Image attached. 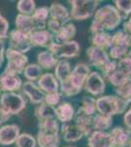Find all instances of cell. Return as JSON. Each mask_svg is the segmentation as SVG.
Wrapping results in <instances>:
<instances>
[{
  "mask_svg": "<svg viewBox=\"0 0 131 147\" xmlns=\"http://www.w3.org/2000/svg\"><path fill=\"white\" fill-rule=\"evenodd\" d=\"M122 21L120 12L113 5H104L94 14V20L90 26V32L94 34L105 30H114Z\"/></svg>",
  "mask_w": 131,
  "mask_h": 147,
  "instance_id": "6da1fadb",
  "label": "cell"
},
{
  "mask_svg": "<svg viewBox=\"0 0 131 147\" xmlns=\"http://www.w3.org/2000/svg\"><path fill=\"white\" fill-rule=\"evenodd\" d=\"M90 74V68L85 63H78L71 70L70 77L63 82H60L61 93L65 96L73 97L79 93L84 87L88 75Z\"/></svg>",
  "mask_w": 131,
  "mask_h": 147,
  "instance_id": "7a4b0ae2",
  "label": "cell"
},
{
  "mask_svg": "<svg viewBox=\"0 0 131 147\" xmlns=\"http://www.w3.org/2000/svg\"><path fill=\"white\" fill-rule=\"evenodd\" d=\"M60 125L56 119L38 123L36 144L39 147H58L60 144Z\"/></svg>",
  "mask_w": 131,
  "mask_h": 147,
  "instance_id": "3957f363",
  "label": "cell"
},
{
  "mask_svg": "<svg viewBox=\"0 0 131 147\" xmlns=\"http://www.w3.org/2000/svg\"><path fill=\"white\" fill-rule=\"evenodd\" d=\"M130 103L131 99H123L120 96H101L96 99V110L100 115L113 117L124 113Z\"/></svg>",
  "mask_w": 131,
  "mask_h": 147,
  "instance_id": "277c9868",
  "label": "cell"
},
{
  "mask_svg": "<svg viewBox=\"0 0 131 147\" xmlns=\"http://www.w3.org/2000/svg\"><path fill=\"white\" fill-rule=\"evenodd\" d=\"M27 102V98L19 92H3L0 96V106L10 117L22 112Z\"/></svg>",
  "mask_w": 131,
  "mask_h": 147,
  "instance_id": "5b68a950",
  "label": "cell"
},
{
  "mask_svg": "<svg viewBox=\"0 0 131 147\" xmlns=\"http://www.w3.org/2000/svg\"><path fill=\"white\" fill-rule=\"evenodd\" d=\"M69 3L71 6L70 13L71 19L75 21H84L91 18L96 12L100 1L96 0H71Z\"/></svg>",
  "mask_w": 131,
  "mask_h": 147,
  "instance_id": "8992f818",
  "label": "cell"
},
{
  "mask_svg": "<svg viewBox=\"0 0 131 147\" xmlns=\"http://www.w3.org/2000/svg\"><path fill=\"white\" fill-rule=\"evenodd\" d=\"M5 58L7 59V64L3 72L16 76L24 73L28 62V58L26 54L20 53L11 48L5 50Z\"/></svg>",
  "mask_w": 131,
  "mask_h": 147,
  "instance_id": "52a82bcc",
  "label": "cell"
},
{
  "mask_svg": "<svg viewBox=\"0 0 131 147\" xmlns=\"http://www.w3.org/2000/svg\"><path fill=\"white\" fill-rule=\"evenodd\" d=\"M130 48L129 34L123 30H118L112 35V45L110 47V56L115 61L122 59Z\"/></svg>",
  "mask_w": 131,
  "mask_h": 147,
  "instance_id": "ba28073f",
  "label": "cell"
},
{
  "mask_svg": "<svg viewBox=\"0 0 131 147\" xmlns=\"http://www.w3.org/2000/svg\"><path fill=\"white\" fill-rule=\"evenodd\" d=\"M47 50L54 54L55 57H57L58 59H65L66 60V59L75 58L79 55L80 46L75 40H71V41L63 44H57L53 41L47 48Z\"/></svg>",
  "mask_w": 131,
  "mask_h": 147,
  "instance_id": "9c48e42d",
  "label": "cell"
},
{
  "mask_svg": "<svg viewBox=\"0 0 131 147\" xmlns=\"http://www.w3.org/2000/svg\"><path fill=\"white\" fill-rule=\"evenodd\" d=\"M9 48L26 54L32 48L30 42V34L19 30L17 28L12 30L9 32Z\"/></svg>",
  "mask_w": 131,
  "mask_h": 147,
  "instance_id": "30bf717a",
  "label": "cell"
},
{
  "mask_svg": "<svg viewBox=\"0 0 131 147\" xmlns=\"http://www.w3.org/2000/svg\"><path fill=\"white\" fill-rule=\"evenodd\" d=\"M83 88L94 96L101 95V94L104 93L105 88H106L104 78L97 72L90 73L88 75Z\"/></svg>",
  "mask_w": 131,
  "mask_h": 147,
  "instance_id": "8fae6325",
  "label": "cell"
},
{
  "mask_svg": "<svg viewBox=\"0 0 131 147\" xmlns=\"http://www.w3.org/2000/svg\"><path fill=\"white\" fill-rule=\"evenodd\" d=\"M86 55L88 57V61H89L88 66L98 68L99 70H101L110 61V57L106 50L96 46L88 47L86 49Z\"/></svg>",
  "mask_w": 131,
  "mask_h": 147,
  "instance_id": "7c38bea8",
  "label": "cell"
},
{
  "mask_svg": "<svg viewBox=\"0 0 131 147\" xmlns=\"http://www.w3.org/2000/svg\"><path fill=\"white\" fill-rule=\"evenodd\" d=\"M23 80L19 76L3 72L0 75V89L3 92H16L22 88Z\"/></svg>",
  "mask_w": 131,
  "mask_h": 147,
  "instance_id": "4fadbf2b",
  "label": "cell"
},
{
  "mask_svg": "<svg viewBox=\"0 0 131 147\" xmlns=\"http://www.w3.org/2000/svg\"><path fill=\"white\" fill-rule=\"evenodd\" d=\"M113 147H127L131 144V129L116 127L110 132Z\"/></svg>",
  "mask_w": 131,
  "mask_h": 147,
  "instance_id": "5bb4252c",
  "label": "cell"
},
{
  "mask_svg": "<svg viewBox=\"0 0 131 147\" xmlns=\"http://www.w3.org/2000/svg\"><path fill=\"white\" fill-rule=\"evenodd\" d=\"M21 89H22L23 93L25 94L26 97H28V100L30 101L32 104L39 105L42 102H44L45 93L37 86V84H34V82H24Z\"/></svg>",
  "mask_w": 131,
  "mask_h": 147,
  "instance_id": "9a60e30c",
  "label": "cell"
},
{
  "mask_svg": "<svg viewBox=\"0 0 131 147\" xmlns=\"http://www.w3.org/2000/svg\"><path fill=\"white\" fill-rule=\"evenodd\" d=\"M20 136V127L16 124H8L0 127V144L8 146L15 143Z\"/></svg>",
  "mask_w": 131,
  "mask_h": 147,
  "instance_id": "2e32d148",
  "label": "cell"
},
{
  "mask_svg": "<svg viewBox=\"0 0 131 147\" xmlns=\"http://www.w3.org/2000/svg\"><path fill=\"white\" fill-rule=\"evenodd\" d=\"M61 134L66 142H75L80 140L83 136H86L84 130L75 123L63 124L61 127Z\"/></svg>",
  "mask_w": 131,
  "mask_h": 147,
  "instance_id": "e0dca14e",
  "label": "cell"
},
{
  "mask_svg": "<svg viewBox=\"0 0 131 147\" xmlns=\"http://www.w3.org/2000/svg\"><path fill=\"white\" fill-rule=\"evenodd\" d=\"M53 34L48 30H34L30 34V42L32 46L48 48L53 42Z\"/></svg>",
  "mask_w": 131,
  "mask_h": 147,
  "instance_id": "ac0fdd59",
  "label": "cell"
},
{
  "mask_svg": "<svg viewBox=\"0 0 131 147\" xmlns=\"http://www.w3.org/2000/svg\"><path fill=\"white\" fill-rule=\"evenodd\" d=\"M37 86L44 92L45 94L55 93L59 92L60 84L57 79L55 78L54 74L46 73L40 77V79L37 80Z\"/></svg>",
  "mask_w": 131,
  "mask_h": 147,
  "instance_id": "d6986e66",
  "label": "cell"
},
{
  "mask_svg": "<svg viewBox=\"0 0 131 147\" xmlns=\"http://www.w3.org/2000/svg\"><path fill=\"white\" fill-rule=\"evenodd\" d=\"M49 18L50 20L56 21V22L66 25L70 23L71 20L70 16V12L63 4L60 3H52L49 7Z\"/></svg>",
  "mask_w": 131,
  "mask_h": 147,
  "instance_id": "ffe728a7",
  "label": "cell"
},
{
  "mask_svg": "<svg viewBox=\"0 0 131 147\" xmlns=\"http://www.w3.org/2000/svg\"><path fill=\"white\" fill-rule=\"evenodd\" d=\"M88 146L89 147H113L112 138L109 132L93 130L88 136Z\"/></svg>",
  "mask_w": 131,
  "mask_h": 147,
  "instance_id": "44dd1931",
  "label": "cell"
},
{
  "mask_svg": "<svg viewBox=\"0 0 131 147\" xmlns=\"http://www.w3.org/2000/svg\"><path fill=\"white\" fill-rule=\"evenodd\" d=\"M75 110L73 106L69 102H63L55 107V115L59 122L63 124L71 123L75 118Z\"/></svg>",
  "mask_w": 131,
  "mask_h": 147,
  "instance_id": "7402d4cb",
  "label": "cell"
},
{
  "mask_svg": "<svg viewBox=\"0 0 131 147\" xmlns=\"http://www.w3.org/2000/svg\"><path fill=\"white\" fill-rule=\"evenodd\" d=\"M77 34V28L73 24L68 23L61 28L59 32L53 35V40L57 44H63L73 40Z\"/></svg>",
  "mask_w": 131,
  "mask_h": 147,
  "instance_id": "603a6c76",
  "label": "cell"
},
{
  "mask_svg": "<svg viewBox=\"0 0 131 147\" xmlns=\"http://www.w3.org/2000/svg\"><path fill=\"white\" fill-rule=\"evenodd\" d=\"M30 17H32L33 24H34L35 30H45L47 26V21L49 18V7L42 6L36 8Z\"/></svg>",
  "mask_w": 131,
  "mask_h": 147,
  "instance_id": "cb8c5ba5",
  "label": "cell"
},
{
  "mask_svg": "<svg viewBox=\"0 0 131 147\" xmlns=\"http://www.w3.org/2000/svg\"><path fill=\"white\" fill-rule=\"evenodd\" d=\"M37 63L42 69L45 70H50L56 67V65L59 62V59L57 57H55L54 54H52L51 52L48 50L41 51L37 54Z\"/></svg>",
  "mask_w": 131,
  "mask_h": 147,
  "instance_id": "d4e9b609",
  "label": "cell"
},
{
  "mask_svg": "<svg viewBox=\"0 0 131 147\" xmlns=\"http://www.w3.org/2000/svg\"><path fill=\"white\" fill-rule=\"evenodd\" d=\"M15 26L17 30H22V32L28 34H30L35 30L34 24H33V21L30 16L18 14L15 19Z\"/></svg>",
  "mask_w": 131,
  "mask_h": 147,
  "instance_id": "484cf974",
  "label": "cell"
},
{
  "mask_svg": "<svg viewBox=\"0 0 131 147\" xmlns=\"http://www.w3.org/2000/svg\"><path fill=\"white\" fill-rule=\"evenodd\" d=\"M34 115L36 119L41 122V121L46 120H52L56 119V115H55V107L49 106L48 104L42 102L38 106H36L34 109Z\"/></svg>",
  "mask_w": 131,
  "mask_h": 147,
  "instance_id": "4316f807",
  "label": "cell"
},
{
  "mask_svg": "<svg viewBox=\"0 0 131 147\" xmlns=\"http://www.w3.org/2000/svg\"><path fill=\"white\" fill-rule=\"evenodd\" d=\"M71 73V63L69 62L68 60H65V59H62L58 62V64L55 67V73L54 76L57 79V80L60 82H63L64 80H66L70 77Z\"/></svg>",
  "mask_w": 131,
  "mask_h": 147,
  "instance_id": "83f0119b",
  "label": "cell"
},
{
  "mask_svg": "<svg viewBox=\"0 0 131 147\" xmlns=\"http://www.w3.org/2000/svg\"><path fill=\"white\" fill-rule=\"evenodd\" d=\"M116 72L125 79L131 78V50L116 63Z\"/></svg>",
  "mask_w": 131,
  "mask_h": 147,
  "instance_id": "f1b7e54d",
  "label": "cell"
},
{
  "mask_svg": "<svg viewBox=\"0 0 131 147\" xmlns=\"http://www.w3.org/2000/svg\"><path fill=\"white\" fill-rule=\"evenodd\" d=\"M91 42L93 44L92 46H96L106 50L112 45V35L106 32L94 34L91 37Z\"/></svg>",
  "mask_w": 131,
  "mask_h": 147,
  "instance_id": "f546056e",
  "label": "cell"
},
{
  "mask_svg": "<svg viewBox=\"0 0 131 147\" xmlns=\"http://www.w3.org/2000/svg\"><path fill=\"white\" fill-rule=\"evenodd\" d=\"M112 125H113V118L112 117H107V116L100 115V114H95L93 117V130L104 131L106 129H109L112 127Z\"/></svg>",
  "mask_w": 131,
  "mask_h": 147,
  "instance_id": "4dcf8cb0",
  "label": "cell"
},
{
  "mask_svg": "<svg viewBox=\"0 0 131 147\" xmlns=\"http://www.w3.org/2000/svg\"><path fill=\"white\" fill-rule=\"evenodd\" d=\"M24 76L28 80V82H36L43 75V69L38 64H28L24 70Z\"/></svg>",
  "mask_w": 131,
  "mask_h": 147,
  "instance_id": "1f68e13d",
  "label": "cell"
},
{
  "mask_svg": "<svg viewBox=\"0 0 131 147\" xmlns=\"http://www.w3.org/2000/svg\"><path fill=\"white\" fill-rule=\"evenodd\" d=\"M36 9V5L33 0H20L17 3V10L19 14L26 16H32Z\"/></svg>",
  "mask_w": 131,
  "mask_h": 147,
  "instance_id": "d6a6232c",
  "label": "cell"
},
{
  "mask_svg": "<svg viewBox=\"0 0 131 147\" xmlns=\"http://www.w3.org/2000/svg\"><path fill=\"white\" fill-rule=\"evenodd\" d=\"M78 109L82 111L85 115L89 116V117H93L96 114V99L93 97H84L82 100L81 106Z\"/></svg>",
  "mask_w": 131,
  "mask_h": 147,
  "instance_id": "836d02e7",
  "label": "cell"
},
{
  "mask_svg": "<svg viewBox=\"0 0 131 147\" xmlns=\"http://www.w3.org/2000/svg\"><path fill=\"white\" fill-rule=\"evenodd\" d=\"M16 147H36V139L30 134H20L15 142Z\"/></svg>",
  "mask_w": 131,
  "mask_h": 147,
  "instance_id": "e575fe53",
  "label": "cell"
},
{
  "mask_svg": "<svg viewBox=\"0 0 131 147\" xmlns=\"http://www.w3.org/2000/svg\"><path fill=\"white\" fill-rule=\"evenodd\" d=\"M114 3L122 19H126L131 14V0H115Z\"/></svg>",
  "mask_w": 131,
  "mask_h": 147,
  "instance_id": "d590c367",
  "label": "cell"
},
{
  "mask_svg": "<svg viewBox=\"0 0 131 147\" xmlns=\"http://www.w3.org/2000/svg\"><path fill=\"white\" fill-rule=\"evenodd\" d=\"M116 93L123 99H131V78L126 80L120 87H116Z\"/></svg>",
  "mask_w": 131,
  "mask_h": 147,
  "instance_id": "8d00e7d4",
  "label": "cell"
},
{
  "mask_svg": "<svg viewBox=\"0 0 131 147\" xmlns=\"http://www.w3.org/2000/svg\"><path fill=\"white\" fill-rule=\"evenodd\" d=\"M62 95H63V94H62L61 92H55V93L45 94L44 103L48 104L49 106H52V107L58 106L59 104H60V101L62 99Z\"/></svg>",
  "mask_w": 131,
  "mask_h": 147,
  "instance_id": "74e56055",
  "label": "cell"
},
{
  "mask_svg": "<svg viewBox=\"0 0 131 147\" xmlns=\"http://www.w3.org/2000/svg\"><path fill=\"white\" fill-rule=\"evenodd\" d=\"M9 35V22L0 13V40L8 38Z\"/></svg>",
  "mask_w": 131,
  "mask_h": 147,
  "instance_id": "f35d334b",
  "label": "cell"
},
{
  "mask_svg": "<svg viewBox=\"0 0 131 147\" xmlns=\"http://www.w3.org/2000/svg\"><path fill=\"white\" fill-rule=\"evenodd\" d=\"M116 63H118V61H115V60L111 61V60H110L109 62L101 69V72H102V74H103V75H102V77L104 78V80L108 79L110 76L113 75V74L116 72Z\"/></svg>",
  "mask_w": 131,
  "mask_h": 147,
  "instance_id": "ab89813d",
  "label": "cell"
},
{
  "mask_svg": "<svg viewBox=\"0 0 131 147\" xmlns=\"http://www.w3.org/2000/svg\"><path fill=\"white\" fill-rule=\"evenodd\" d=\"M123 122H124V125H126V127L131 129V107H130L129 110L124 114Z\"/></svg>",
  "mask_w": 131,
  "mask_h": 147,
  "instance_id": "60d3db41",
  "label": "cell"
},
{
  "mask_svg": "<svg viewBox=\"0 0 131 147\" xmlns=\"http://www.w3.org/2000/svg\"><path fill=\"white\" fill-rule=\"evenodd\" d=\"M5 43L4 40H0V68H1L2 64L4 62V58H5Z\"/></svg>",
  "mask_w": 131,
  "mask_h": 147,
  "instance_id": "b9f144b4",
  "label": "cell"
},
{
  "mask_svg": "<svg viewBox=\"0 0 131 147\" xmlns=\"http://www.w3.org/2000/svg\"><path fill=\"white\" fill-rule=\"evenodd\" d=\"M9 119H10V116L7 115V114L4 112L3 110H2L1 106H0V127H1L2 124H3L4 122L8 121Z\"/></svg>",
  "mask_w": 131,
  "mask_h": 147,
  "instance_id": "7bdbcfd3",
  "label": "cell"
},
{
  "mask_svg": "<svg viewBox=\"0 0 131 147\" xmlns=\"http://www.w3.org/2000/svg\"><path fill=\"white\" fill-rule=\"evenodd\" d=\"M123 32H126L127 34H131V17L127 22L123 24Z\"/></svg>",
  "mask_w": 131,
  "mask_h": 147,
  "instance_id": "ee69618b",
  "label": "cell"
},
{
  "mask_svg": "<svg viewBox=\"0 0 131 147\" xmlns=\"http://www.w3.org/2000/svg\"><path fill=\"white\" fill-rule=\"evenodd\" d=\"M129 44H130V47H131V34H129Z\"/></svg>",
  "mask_w": 131,
  "mask_h": 147,
  "instance_id": "f6af8a7d",
  "label": "cell"
},
{
  "mask_svg": "<svg viewBox=\"0 0 131 147\" xmlns=\"http://www.w3.org/2000/svg\"><path fill=\"white\" fill-rule=\"evenodd\" d=\"M65 147H75V146H65Z\"/></svg>",
  "mask_w": 131,
  "mask_h": 147,
  "instance_id": "bcb514c9",
  "label": "cell"
},
{
  "mask_svg": "<svg viewBox=\"0 0 131 147\" xmlns=\"http://www.w3.org/2000/svg\"><path fill=\"white\" fill-rule=\"evenodd\" d=\"M0 96H1V89H0Z\"/></svg>",
  "mask_w": 131,
  "mask_h": 147,
  "instance_id": "7dc6e473",
  "label": "cell"
},
{
  "mask_svg": "<svg viewBox=\"0 0 131 147\" xmlns=\"http://www.w3.org/2000/svg\"><path fill=\"white\" fill-rule=\"evenodd\" d=\"M129 147H131V144H130V145H129Z\"/></svg>",
  "mask_w": 131,
  "mask_h": 147,
  "instance_id": "c3c4849f",
  "label": "cell"
}]
</instances>
